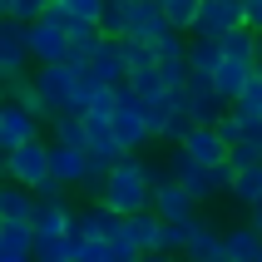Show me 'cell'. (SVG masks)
<instances>
[{"label": "cell", "instance_id": "obj_1", "mask_svg": "<svg viewBox=\"0 0 262 262\" xmlns=\"http://www.w3.org/2000/svg\"><path fill=\"white\" fill-rule=\"evenodd\" d=\"M99 203H109L114 213H144V208H154V163L139 159V154H124V159L109 168V178H104V198Z\"/></svg>", "mask_w": 262, "mask_h": 262}, {"label": "cell", "instance_id": "obj_2", "mask_svg": "<svg viewBox=\"0 0 262 262\" xmlns=\"http://www.w3.org/2000/svg\"><path fill=\"white\" fill-rule=\"evenodd\" d=\"M35 74V59H30V25L15 20V15H0V79L5 84H20Z\"/></svg>", "mask_w": 262, "mask_h": 262}, {"label": "cell", "instance_id": "obj_3", "mask_svg": "<svg viewBox=\"0 0 262 262\" xmlns=\"http://www.w3.org/2000/svg\"><path fill=\"white\" fill-rule=\"evenodd\" d=\"M109 129H114V139L124 144V154H144V148L154 144V129H148V119H144V109H139V94H134L129 79L119 84V109L109 114Z\"/></svg>", "mask_w": 262, "mask_h": 262}, {"label": "cell", "instance_id": "obj_4", "mask_svg": "<svg viewBox=\"0 0 262 262\" xmlns=\"http://www.w3.org/2000/svg\"><path fill=\"white\" fill-rule=\"evenodd\" d=\"M173 104L183 109V114L193 119V124H218L233 104L218 94V84H213V74H193L183 89H173Z\"/></svg>", "mask_w": 262, "mask_h": 262}, {"label": "cell", "instance_id": "obj_5", "mask_svg": "<svg viewBox=\"0 0 262 262\" xmlns=\"http://www.w3.org/2000/svg\"><path fill=\"white\" fill-rule=\"evenodd\" d=\"M0 173L10 178V183L40 188L45 178H55V173H50V144H45V139H30V144L10 148V154H5V168H0Z\"/></svg>", "mask_w": 262, "mask_h": 262}, {"label": "cell", "instance_id": "obj_6", "mask_svg": "<svg viewBox=\"0 0 262 262\" xmlns=\"http://www.w3.org/2000/svg\"><path fill=\"white\" fill-rule=\"evenodd\" d=\"M237 25H248V5H243V0H203L188 35H198V40H223V35L237 30Z\"/></svg>", "mask_w": 262, "mask_h": 262}, {"label": "cell", "instance_id": "obj_7", "mask_svg": "<svg viewBox=\"0 0 262 262\" xmlns=\"http://www.w3.org/2000/svg\"><path fill=\"white\" fill-rule=\"evenodd\" d=\"M84 74L94 79V84H124V79H129V64H124V40L99 35V40H94V50H89V59H84Z\"/></svg>", "mask_w": 262, "mask_h": 262}, {"label": "cell", "instance_id": "obj_8", "mask_svg": "<svg viewBox=\"0 0 262 262\" xmlns=\"http://www.w3.org/2000/svg\"><path fill=\"white\" fill-rule=\"evenodd\" d=\"M154 50H159V74H163V84H168V89H183V84L193 79V64H188V35H183V30H168V35H163Z\"/></svg>", "mask_w": 262, "mask_h": 262}, {"label": "cell", "instance_id": "obj_9", "mask_svg": "<svg viewBox=\"0 0 262 262\" xmlns=\"http://www.w3.org/2000/svg\"><path fill=\"white\" fill-rule=\"evenodd\" d=\"M74 237L124 243V213H114L109 203H84V208H74Z\"/></svg>", "mask_w": 262, "mask_h": 262}, {"label": "cell", "instance_id": "obj_10", "mask_svg": "<svg viewBox=\"0 0 262 262\" xmlns=\"http://www.w3.org/2000/svg\"><path fill=\"white\" fill-rule=\"evenodd\" d=\"M30 59H35V64H59V59H70V35H64V25H55L50 15L30 20Z\"/></svg>", "mask_w": 262, "mask_h": 262}, {"label": "cell", "instance_id": "obj_11", "mask_svg": "<svg viewBox=\"0 0 262 262\" xmlns=\"http://www.w3.org/2000/svg\"><path fill=\"white\" fill-rule=\"evenodd\" d=\"M168 15H163V0H129V35L124 40H144V45H159L168 35Z\"/></svg>", "mask_w": 262, "mask_h": 262}, {"label": "cell", "instance_id": "obj_12", "mask_svg": "<svg viewBox=\"0 0 262 262\" xmlns=\"http://www.w3.org/2000/svg\"><path fill=\"white\" fill-rule=\"evenodd\" d=\"M40 124H45L40 114H30L25 104H15V99H5V109H0V148H5V154H10V148H20V144H30V139H40Z\"/></svg>", "mask_w": 262, "mask_h": 262}, {"label": "cell", "instance_id": "obj_13", "mask_svg": "<svg viewBox=\"0 0 262 262\" xmlns=\"http://www.w3.org/2000/svg\"><path fill=\"white\" fill-rule=\"evenodd\" d=\"M89 168H94L89 148H79V144H50V173H55L64 188H79V183L89 178Z\"/></svg>", "mask_w": 262, "mask_h": 262}, {"label": "cell", "instance_id": "obj_14", "mask_svg": "<svg viewBox=\"0 0 262 262\" xmlns=\"http://www.w3.org/2000/svg\"><path fill=\"white\" fill-rule=\"evenodd\" d=\"M178 148L193 154L198 163H228V148H233V144L218 134V124H193V129L183 134V144H178Z\"/></svg>", "mask_w": 262, "mask_h": 262}, {"label": "cell", "instance_id": "obj_15", "mask_svg": "<svg viewBox=\"0 0 262 262\" xmlns=\"http://www.w3.org/2000/svg\"><path fill=\"white\" fill-rule=\"evenodd\" d=\"M154 213H159V218H198V198H193L178 178H168V183L154 188Z\"/></svg>", "mask_w": 262, "mask_h": 262}, {"label": "cell", "instance_id": "obj_16", "mask_svg": "<svg viewBox=\"0 0 262 262\" xmlns=\"http://www.w3.org/2000/svg\"><path fill=\"white\" fill-rule=\"evenodd\" d=\"M30 228L40 237H59V233H74V203L70 198H50V203L35 208V218H30Z\"/></svg>", "mask_w": 262, "mask_h": 262}, {"label": "cell", "instance_id": "obj_17", "mask_svg": "<svg viewBox=\"0 0 262 262\" xmlns=\"http://www.w3.org/2000/svg\"><path fill=\"white\" fill-rule=\"evenodd\" d=\"M35 208H40L35 188L5 178V188H0V223H30V218H35Z\"/></svg>", "mask_w": 262, "mask_h": 262}, {"label": "cell", "instance_id": "obj_18", "mask_svg": "<svg viewBox=\"0 0 262 262\" xmlns=\"http://www.w3.org/2000/svg\"><path fill=\"white\" fill-rule=\"evenodd\" d=\"M159 233H163V218L154 213V208L124 218V243H134L139 252H159Z\"/></svg>", "mask_w": 262, "mask_h": 262}, {"label": "cell", "instance_id": "obj_19", "mask_svg": "<svg viewBox=\"0 0 262 262\" xmlns=\"http://www.w3.org/2000/svg\"><path fill=\"white\" fill-rule=\"evenodd\" d=\"M252 74H257V64H248V59H228V55H223V64L213 70V84H218V94H223V99L233 104L237 94L248 89V79H252Z\"/></svg>", "mask_w": 262, "mask_h": 262}, {"label": "cell", "instance_id": "obj_20", "mask_svg": "<svg viewBox=\"0 0 262 262\" xmlns=\"http://www.w3.org/2000/svg\"><path fill=\"white\" fill-rule=\"evenodd\" d=\"M198 228H203V218H163V233H159V252H188V243L198 237Z\"/></svg>", "mask_w": 262, "mask_h": 262}, {"label": "cell", "instance_id": "obj_21", "mask_svg": "<svg viewBox=\"0 0 262 262\" xmlns=\"http://www.w3.org/2000/svg\"><path fill=\"white\" fill-rule=\"evenodd\" d=\"M228 193H233V203H243V208L262 203V163H248V168H237V173H233V183H228Z\"/></svg>", "mask_w": 262, "mask_h": 262}, {"label": "cell", "instance_id": "obj_22", "mask_svg": "<svg viewBox=\"0 0 262 262\" xmlns=\"http://www.w3.org/2000/svg\"><path fill=\"white\" fill-rule=\"evenodd\" d=\"M50 144H79V148H89L84 114H55V119H50Z\"/></svg>", "mask_w": 262, "mask_h": 262}, {"label": "cell", "instance_id": "obj_23", "mask_svg": "<svg viewBox=\"0 0 262 262\" xmlns=\"http://www.w3.org/2000/svg\"><path fill=\"white\" fill-rule=\"evenodd\" d=\"M223 248L233 252L237 262H252V257L262 252V233L252 228V223H243V228H228V233H223Z\"/></svg>", "mask_w": 262, "mask_h": 262}, {"label": "cell", "instance_id": "obj_24", "mask_svg": "<svg viewBox=\"0 0 262 262\" xmlns=\"http://www.w3.org/2000/svg\"><path fill=\"white\" fill-rule=\"evenodd\" d=\"M139 109H144L148 129H154V139L163 134V124L173 119V89H159V94H139Z\"/></svg>", "mask_w": 262, "mask_h": 262}, {"label": "cell", "instance_id": "obj_25", "mask_svg": "<svg viewBox=\"0 0 262 262\" xmlns=\"http://www.w3.org/2000/svg\"><path fill=\"white\" fill-rule=\"evenodd\" d=\"M188 64H193V74H213L223 64V40H198V35H188Z\"/></svg>", "mask_w": 262, "mask_h": 262}, {"label": "cell", "instance_id": "obj_26", "mask_svg": "<svg viewBox=\"0 0 262 262\" xmlns=\"http://www.w3.org/2000/svg\"><path fill=\"white\" fill-rule=\"evenodd\" d=\"M10 99H15V104H25L30 114H40V119H55V104L45 99V89L35 84V79H20V84H10Z\"/></svg>", "mask_w": 262, "mask_h": 262}, {"label": "cell", "instance_id": "obj_27", "mask_svg": "<svg viewBox=\"0 0 262 262\" xmlns=\"http://www.w3.org/2000/svg\"><path fill=\"white\" fill-rule=\"evenodd\" d=\"M124 64H129V79L148 74V70H159V50L144 45V40H124Z\"/></svg>", "mask_w": 262, "mask_h": 262}, {"label": "cell", "instance_id": "obj_28", "mask_svg": "<svg viewBox=\"0 0 262 262\" xmlns=\"http://www.w3.org/2000/svg\"><path fill=\"white\" fill-rule=\"evenodd\" d=\"M70 252H74V233H59V237L35 233V262H70Z\"/></svg>", "mask_w": 262, "mask_h": 262}, {"label": "cell", "instance_id": "obj_29", "mask_svg": "<svg viewBox=\"0 0 262 262\" xmlns=\"http://www.w3.org/2000/svg\"><path fill=\"white\" fill-rule=\"evenodd\" d=\"M99 35H114V40H124V35H129V0H104Z\"/></svg>", "mask_w": 262, "mask_h": 262}, {"label": "cell", "instance_id": "obj_30", "mask_svg": "<svg viewBox=\"0 0 262 262\" xmlns=\"http://www.w3.org/2000/svg\"><path fill=\"white\" fill-rule=\"evenodd\" d=\"M213 252H223V233L213 228V223H203V228H198V237L188 243V252H183V257H188V262H203V257H213Z\"/></svg>", "mask_w": 262, "mask_h": 262}, {"label": "cell", "instance_id": "obj_31", "mask_svg": "<svg viewBox=\"0 0 262 262\" xmlns=\"http://www.w3.org/2000/svg\"><path fill=\"white\" fill-rule=\"evenodd\" d=\"M233 114H243L248 124H252V119H262V74H252V79H248V89H243V94L233 99Z\"/></svg>", "mask_w": 262, "mask_h": 262}, {"label": "cell", "instance_id": "obj_32", "mask_svg": "<svg viewBox=\"0 0 262 262\" xmlns=\"http://www.w3.org/2000/svg\"><path fill=\"white\" fill-rule=\"evenodd\" d=\"M198 5H203V0H163V15H168V25H173V30L188 35L193 20H198Z\"/></svg>", "mask_w": 262, "mask_h": 262}, {"label": "cell", "instance_id": "obj_33", "mask_svg": "<svg viewBox=\"0 0 262 262\" xmlns=\"http://www.w3.org/2000/svg\"><path fill=\"white\" fill-rule=\"evenodd\" d=\"M109 252H114V243H104V237H74L70 262H109Z\"/></svg>", "mask_w": 262, "mask_h": 262}, {"label": "cell", "instance_id": "obj_34", "mask_svg": "<svg viewBox=\"0 0 262 262\" xmlns=\"http://www.w3.org/2000/svg\"><path fill=\"white\" fill-rule=\"evenodd\" d=\"M50 5L70 10L74 20H89V25H99V15H104V0H50Z\"/></svg>", "mask_w": 262, "mask_h": 262}, {"label": "cell", "instance_id": "obj_35", "mask_svg": "<svg viewBox=\"0 0 262 262\" xmlns=\"http://www.w3.org/2000/svg\"><path fill=\"white\" fill-rule=\"evenodd\" d=\"M45 10H50V0H10V15H15V20H25V25H30V20H40Z\"/></svg>", "mask_w": 262, "mask_h": 262}, {"label": "cell", "instance_id": "obj_36", "mask_svg": "<svg viewBox=\"0 0 262 262\" xmlns=\"http://www.w3.org/2000/svg\"><path fill=\"white\" fill-rule=\"evenodd\" d=\"M243 129H248V119H243V114H233V109L218 119V134L228 139V144H237V139H243Z\"/></svg>", "mask_w": 262, "mask_h": 262}, {"label": "cell", "instance_id": "obj_37", "mask_svg": "<svg viewBox=\"0 0 262 262\" xmlns=\"http://www.w3.org/2000/svg\"><path fill=\"white\" fill-rule=\"evenodd\" d=\"M129 84H134V94H159V89H168V84H163V74H159V70H148V74H134Z\"/></svg>", "mask_w": 262, "mask_h": 262}, {"label": "cell", "instance_id": "obj_38", "mask_svg": "<svg viewBox=\"0 0 262 262\" xmlns=\"http://www.w3.org/2000/svg\"><path fill=\"white\" fill-rule=\"evenodd\" d=\"M144 252L134 248V243H114V252H109V262H139Z\"/></svg>", "mask_w": 262, "mask_h": 262}, {"label": "cell", "instance_id": "obj_39", "mask_svg": "<svg viewBox=\"0 0 262 262\" xmlns=\"http://www.w3.org/2000/svg\"><path fill=\"white\" fill-rule=\"evenodd\" d=\"M243 5H248V25L262 35V0H243Z\"/></svg>", "mask_w": 262, "mask_h": 262}, {"label": "cell", "instance_id": "obj_40", "mask_svg": "<svg viewBox=\"0 0 262 262\" xmlns=\"http://www.w3.org/2000/svg\"><path fill=\"white\" fill-rule=\"evenodd\" d=\"M248 223H252V228L262 233V203H252V208H248Z\"/></svg>", "mask_w": 262, "mask_h": 262}, {"label": "cell", "instance_id": "obj_41", "mask_svg": "<svg viewBox=\"0 0 262 262\" xmlns=\"http://www.w3.org/2000/svg\"><path fill=\"white\" fill-rule=\"evenodd\" d=\"M203 262H237V257H233L228 248H223V252H213V257H203Z\"/></svg>", "mask_w": 262, "mask_h": 262}, {"label": "cell", "instance_id": "obj_42", "mask_svg": "<svg viewBox=\"0 0 262 262\" xmlns=\"http://www.w3.org/2000/svg\"><path fill=\"white\" fill-rule=\"evenodd\" d=\"M5 99H10V84H5V79H0V104H5Z\"/></svg>", "mask_w": 262, "mask_h": 262}, {"label": "cell", "instance_id": "obj_43", "mask_svg": "<svg viewBox=\"0 0 262 262\" xmlns=\"http://www.w3.org/2000/svg\"><path fill=\"white\" fill-rule=\"evenodd\" d=\"M0 262H35V257H0Z\"/></svg>", "mask_w": 262, "mask_h": 262}, {"label": "cell", "instance_id": "obj_44", "mask_svg": "<svg viewBox=\"0 0 262 262\" xmlns=\"http://www.w3.org/2000/svg\"><path fill=\"white\" fill-rule=\"evenodd\" d=\"M0 15H10V0H0Z\"/></svg>", "mask_w": 262, "mask_h": 262}, {"label": "cell", "instance_id": "obj_45", "mask_svg": "<svg viewBox=\"0 0 262 262\" xmlns=\"http://www.w3.org/2000/svg\"><path fill=\"white\" fill-rule=\"evenodd\" d=\"M0 188H5V173H0Z\"/></svg>", "mask_w": 262, "mask_h": 262}, {"label": "cell", "instance_id": "obj_46", "mask_svg": "<svg viewBox=\"0 0 262 262\" xmlns=\"http://www.w3.org/2000/svg\"><path fill=\"white\" fill-rule=\"evenodd\" d=\"M252 262H262V252H257V257H252Z\"/></svg>", "mask_w": 262, "mask_h": 262}, {"label": "cell", "instance_id": "obj_47", "mask_svg": "<svg viewBox=\"0 0 262 262\" xmlns=\"http://www.w3.org/2000/svg\"><path fill=\"white\" fill-rule=\"evenodd\" d=\"M178 262H188V257H178Z\"/></svg>", "mask_w": 262, "mask_h": 262}, {"label": "cell", "instance_id": "obj_48", "mask_svg": "<svg viewBox=\"0 0 262 262\" xmlns=\"http://www.w3.org/2000/svg\"><path fill=\"white\" fill-rule=\"evenodd\" d=\"M0 109H5V104H0Z\"/></svg>", "mask_w": 262, "mask_h": 262}]
</instances>
